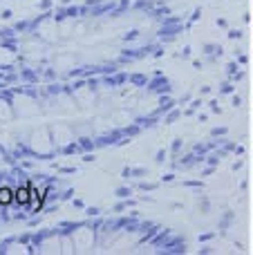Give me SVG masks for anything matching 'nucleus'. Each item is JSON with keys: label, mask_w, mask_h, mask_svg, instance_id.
<instances>
[{"label": "nucleus", "mask_w": 253, "mask_h": 255, "mask_svg": "<svg viewBox=\"0 0 253 255\" xmlns=\"http://www.w3.org/2000/svg\"><path fill=\"white\" fill-rule=\"evenodd\" d=\"M9 195H11V193H9L7 188H2V190H0V202L7 204V202H9Z\"/></svg>", "instance_id": "nucleus-1"}, {"label": "nucleus", "mask_w": 253, "mask_h": 255, "mask_svg": "<svg viewBox=\"0 0 253 255\" xmlns=\"http://www.w3.org/2000/svg\"><path fill=\"white\" fill-rule=\"evenodd\" d=\"M27 190H18V199H20V202H27Z\"/></svg>", "instance_id": "nucleus-2"}]
</instances>
